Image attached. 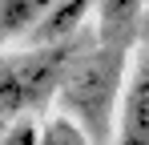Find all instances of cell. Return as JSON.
<instances>
[{
	"label": "cell",
	"mask_w": 149,
	"mask_h": 145,
	"mask_svg": "<svg viewBox=\"0 0 149 145\" xmlns=\"http://www.w3.org/2000/svg\"><path fill=\"white\" fill-rule=\"evenodd\" d=\"M125 45H105L97 40V48L77 52L65 81H61V113L77 117L97 145H113V125H117V109H121V93H125Z\"/></svg>",
	"instance_id": "obj_1"
},
{
	"label": "cell",
	"mask_w": 149,
	"mask_h": 145,
	"mask_svg": "<svg viewBox=\"0 0 149 145\" xmlns=\"http://www.w3.org/2000/svg\"><path fill=\"white\" fill-rule=\"evenodd\" d=\"M77 52H81L77 40L28 45L24 52H4L0 56V117H16L32 105L56 97Z\"/></svg>",
	"instance_id": "obj_2"
},
{
	"label": "cell",
	"mask_w": 149,
	"mask_h": 145,
	"mask_svg": "<svg viewBox=\"0 0 149 145\" xmlns=\"http://www.w3.org/2000/svg\"><path fill=\"white\" fill-rule=\"evenodd\" d=\"M113 145H149V65H133L121 93Z\"/></svg>",
	"instance_id": "obj_3"
},
{
	"label": "cell",
	"mask_w": 149,
	"mask_h": 145,
	"mask_svg": "<svg viewBox=\"0 0 149 145\" xmlns=\"http://www.w3.org/2000/svg\"><path fill=\"white\" fill-rule=\"evenodd\" d=\"M149 0H97V36L105 45H125L129 36H141Z\"/></svg>",
	"instance_id": "obj_4"
},
{
	"label": "cell",
	"mask_w": 149,
	"mask_h": 145,
	"mask_svg": "<svg viewBox=\"0 0 149 145\" xmlns=\"http://www.w3.org/2000/svg\"><path fill=\"white\" fill-rule=\"evenodd\" d=\"M89 12H97V0H61L28 36V45H69L81 32V24L89 20Z\"/></svg>",
	"instance_id": "obj_5"
},
{
	"label": "cell",
	"mask_w": 149,
	"mask_h": 145,
	"mask_svg": "<svg viewBox=\"0 0 149 145\" xmlns=\"http://www.w3.org/2000/svg\"><path fill=\"white\" fill-rule=\"evenodd\" d=\"M61 0H0V36H32Z\"/></svg>",
	"instance_id": "obj_6"
},
{
	"label": "cell",
	"mask_w": 149,
	"mask_h": 145,
	"mask_svg": "<svg viewBox=\"0 0 149 145\" xmlns=\"http://www.w3.org/2000/svg\"><path fill=\"white\" fill-rule=\"evenodd\" d=\"M40 145H97L93 133L81 125L69 113H52L45 125H40Z\"/></svg>",
	"instance_id": "obj_7"
},
{
	"label": "cell",
	"mask_w": 149,
	"mask_h": 145,
	"mask_svg": "<svg viewBox=\"0 0 149 145\" xmlns=\"http://www.w3.org/2000/svg\"><path fill=\"white\" fill-rule=\"evenodd\" d=\"M0 145H40V125L28 121V117H16L8 129H4Z\"/></svg>",
	"instance_id": "obj_8"
},
{
	"label": "cell",
	"mask_w": 149,
	"mask_h": 145,
	"mask_svg": "<svg viewBox=\"0 0 149 145\" xmlns=\"http://www.w3.org/2000/svg\"><path fill=\"white\" fill-rule=\"evenodd\" d=\"M149 36V8H145V20H141V40Z\"/></svg>",
	"instance_id": "obj_9"
}]
</instances>
